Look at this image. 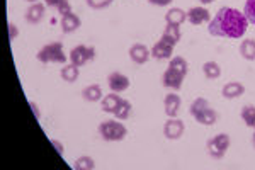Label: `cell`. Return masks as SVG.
<instances>
[{"label":"cell","instance_id":"6da1fadb","mask_svg":"<svg viewBox=\"0 0 255 170\" xmlns=\"http://www.w3.org/2000/svg\"><path fill=\"white\" fill-rule=\"evenodd\" d=\"M249 20L242 10L233 7H221L208 22V32L215 38L242 39L249 31Z\"/></svg>","mask_w":255,"mask_h":170},{"label":"cell","instance_id":"7a4b0ae2","mask_svg":"<svg viewBox=\"0 0 255 170\" xmlns=\"http://www.w3.org/2000/svg\"><path fill=\"white\" fill-rule=\"evenodd\" d=\"M36 58H38V61H39V63H43V65H48V63L65 65L70 60V58L65 55L63 44H61L60 41L44 44V46L38 51Z\"/></svg>","mask_w":255,"mask_h":170},{"label":"cell","instance_id":"3957f363","mask_svg":"<svg viewBox=\"0 0 255 170\" xmlns=\"http://www.w3.org/2000/svg\"><path fill=\"white\" fill-rule=\"evenodd\" d=\"M97 131H99V136H101L104 142H123L128 136V128L116 118L102 121L99 124Z\"/></svg>","mask_w":255,"mask_h":170},{"label":"cell","instance_id":"277c9868","mask_svg":"<svg viewBox=\"0 0 255 170\" xmlns=\"http://www.w3.org/2000/svg\"><path fill=\"white\" fill-rule=\"evenodd\" d=\"M230 145H232L230 135H226V133H220V135L213 136V138L209 140L206 148H208V153H209V157H211V159L221 160L226 155V152H228Z\"/></svg>","mask_w":255,"mask_h":170},{"label":"cell","instance_id":"5b68a950","mask_svg":"<svg viewBox=\"0 0 255 170\" xmlns=\"http://www.w3.org/2000/svg\"><path fill=\"white\" fill-rule=\"evenodd\" d=\"M70 63H73L75 66H84L85 63H89L90 60L96 58V48L94 46H87V44H79L70 51Z\"/></svg>","mask_w":255,"mask_h":170},{"label":"cell","instance_id":"8992f818","mask_svg":"<svg viewBox=\"0 0 255 170\" xmlns=\"http://www.w3.org/2000/svg\"><path fill=\"white\" fill-rule=\"evenodd\" d=\"M186 131V126H184V121L179 118H168L165 124H163V136L170 142H175Z\"/></svg>","mask_w":255,"mask_h":170},{"label":"cell","instance_id":"52a82bcc","mask_svg":"<svg viewBox=\"0 0 255 170\" xmlns=\"http://www.w3.org/2000/svg\"><path fill=\"white\" fill-rule=\"evenodd\" d=\"M184 78H186V77H184L182 73L175 72V70H172V68H168V66H167V70L163 72V75H162V85L165 87V89H170V90H174V92H177V90L182 89Z\"/></svg>","mask_w":255,"mask_h":170},{"label":"cell","instance_id":"ba28073f","mask_svg":"<svg viewBox=\"0 0 255 170\" xmlns=\"http://www.w3.org/2000/svg\"><path fill=\"white\" fill-rule=\"evenodd\" d=\"M108 85H109L111 92L123 94L129 89V78L121 72H113V73H109V77H108Z\"/></svg>","mask_w":255,"mask_h":170},{"label":"cell","instance_id":"9c48e42d","mask_svg":"<svg viewBox=\"0 0 255 170\" xmlns=\"http://www.w3.org/2000/svg\"><path fill=\"white\" fill-rule=\"evenodd\" d=\"M128 55H129V60L133 61V63H136V65H145L146 61L151 58V51H150V48H146V46H145V44L134 43L133 46L129 48Z\"/></svg>","mask_w":255,"mask_h":170},{"label":"cell","instance_id":"30bf717a","mask_svg":"<svg viewBox=\"0 0 255 170\" xmlns=\"http://www.w3.org/2000/svg\"><path fill=\"white\" fill-rule=\"evenodd\" d=\"M187 20L192 24V26H201V24H208L211 20V12H209L206 7H191L187 10Z\"/></svg>","mask_w":255,"mask_h":170},{"label":"cell","instance_id":"8fae6325","mask_svg":"<svg viewBox=\"0 0 255 170\" xmlns=\"http://www.w3.org/2000/svg\"><path fill=\"white\" fill-rule=\"evenodd\" d=\"M60 26H61V31H63L65 34H72V32L77 31V29H80L82 20H80L79 15L72 10V12H68V14L61 15Z\"/></svg>","mask_w":255,"mask_h":170},{"label":"cell","instance_id":"7c38bea8","mask_svg":"<svg viewBox=\"0 0 255 170\" xmlns=\"http://www.w3.org/2000/svg\"><path fill=\"white\" fill-rule=\"evenodd\" d=\"M150 51H151V58H155V60H170L172 55H174V46L160 39L151 46Z\"/></svg>","mask_w":255,"mask_h":170},{"label":"cell","instance_id":"4fadbf2b","mask_svg":"<svg viewBox=\"0 0 255 170\" xmlns=\"http://www.w3.org/2000/svg\"><path fill=\"white\" fill-rule=\"evenodd\" d=\"M44 14H46V3H31L26 10V20L29 24H39L44 19Z\"/></svg>","mask_w":255,"mask_h":170},{"label":"cell","instance_id":"5bb4252c","mask_svg":"<svg viewBox=\"0 0 255 170\" xmlns=\"http://www.w3.org/2000/svg\"><path fill=\"white\" fill-rule=\"evenodd\" d=\"M180 104H182V101H180V97L175 92L165 95V99H163V109H165V114L168 118H177V114L180 111Z\"/></svg>","mask_w":255,"mask_h":170},{"label":"cell","instance_id":"9a60e30c","mask_svg":"<svg viewBox=\"0 0 255 170\" xmlns=\"http://www.w3.org/2000/svg\"><path fill=\"white\" fill-rule=\"evenodd\" d=\"M186 20H187V12L184 9H180V7H172L165 14V22L170 24V26L180 27Z\"/></svg>","mask_w":255,"mask_h":170},{"label":"cell","instance_id":"2e32d148","mask_svg":"<svg viewBox=\"0 0 255 170\" xmlns=\"http://www.w3.org/2000/svg\"><path fill=\"white\" fill-rule=\"evenodd\" d=\"M180 38H182V32H180V29L177 26H170V24H167L165 29H163L162 36H160V39L165 41V43L172 44V46H177L179 44Z\"/></svg>","mask_w":255,"mask_h":170},{"label":"cell","instance_id":"e0dca14e","mask_svg":"<svg viewBox=\"0 0 255 170\" xmlns=\"http://www.w3.org/2000/svg\"><path fill=\"white\" fill-rule=\"evenodd\" d=\"M82 97L87 102H101L104 94H102V87L99 84H90L87 87H84L82 90Z\"/></svg>","mask_w":255,"mask_h":170},{"label":"cell","instance_id":"ac0fdd59","mask_svg":"<svg viewBox=\"0 0 255 170\" xmlns=\"http://www.w3.org/2000/svg\"><path fill=\"white\" fill-rule=\"evenodd\" d=\"M245 94V87L240 84V82H228V84L223 85L221 89V95L225 99H238L240 95Z\"/></svg>","mask_w":255,"mask_h":170},{"label":"cell","instance_id":"d6986e66","mask_svg":"<svg viewBox=\"0 0 255 170\" xmlns=\"http://www.w3.org/2000/svg\"><path fill=\"white\" fill-rule=\"evenodd\" d=\"M60 77L63 78L67 84H73V82L79 80L80 68H79V66H75L73 63H65L63 68L60 70Z\"/></svg>","mask_w":255,"mask_h":170},{"label":"cell","instance_id":"ffe728a7","mask_svg":"<svg viewBox=\"0 0 255 170\" xmlns=\"http://www.w3.org/2000/svg\"><path fill=\"white\" fill-rule=\"evenodd\" d=\"M119 101H121V95L116 94V92H111V94L102 97L101 109L104 111V113H108V114H113L114 109H116L118 104H119Z\"/></svg>","mask_w":255,"mask_h":170},{"label":"cell","instance_id":"44dd1931","mask_svg":"<svg viewBox=\"0 0 255 170\" xmlns=\"http://www.w3.org/2000/svg\"><path fill=\"white\" fill-rule=\"evenodd\" d=\"M196 123L203 124V126H213L216 121H218V114L215 109H211V107H206L204 111H201L199 114L194 116Z\"/></svg>","mask_w":255,"mask_h":170},{"label":"cell","instance_id":"7402d4cb","mask_svg":"<svg viewBox=\"0 0 255 170\" xmlns=\"http://www.w3.org/2000/svg\"><path fill=\"white\" fill-rule=\"evenodd\" d=\"M131 111H133V106H131V102L128 101V99H123L121 97V101H119L118 107L114 109L113 116L116 119H119V121H126V119L131 116Z\"/></svg>","mask_w":255,"mask_h":170},{"label":"cell","instance_id":"603a6c76","mask_svg":"<svg viewBox=\"0 0 255 170\" xmlns=\"http://www.w3.org/2000/svg\"><path fill=\"white\" fill-rule=\"evenodd\" d=\"M238 51H240V55H242L244 60L254 61L255 60V39H244L240 43Z\"/></svg>","mask_w":255,"mask_h":170},{"label":"cell","instance_id":"cb8c5ba5","mask_svg":"<svg viewBox=\"0 0 255 170\" xmlns=\"http://www.w3.org/2000/svg\"><path fill=\"white\" fill-rule=\"evenodd\" d=\"M203 73L208 80H218L221 77V66L216 61H206L203 65Z\"/></svg>","mask_w":255,"mask_h":170},{"label":"cell","instance_id":"d4e9b609","mask_svg":"<svg viewBox=\"0 0 255 170\" xmlns=\"http://www.w3.org/2000/svg\"><path fill=\"white\" fill-rule=\"evenodd\" d=\"M168 68L175 70V72L182 73L184 77H187L189 65H187V61L184 60L182 56H174V58H170V60H168Z\"/></svg>","mask_w":255,"mask_h":170},{"label":"cell","instance_id":"484cf974","mask_svg":"<svg viewBox=\"0 0 255 170\" xmlns=\"http://www.w3.org/2000/svg\"><path fill=\"white\" fill-rule=\"evenodd\" d=\"M73 169L75 170H94L96 169V162L90 157L84 155V157H79L75 162H73Z\"/></svg>","mask_w":255,"mask_h":170},{"label":"cell","instance_id":"4316f807","mask_svg":"<svg viewBox=\"0 0 255 170\" xmlns=\"http://www.w3.org/2000/svg\"><path fill=\"white\" fill-rule=\"evenodd\" d=\"M206 107H209V102H208V99H204V97H197L194 99V101L191 102V106H189V114L194 118L196 114H199L201 111H204Z\"/></svg>","mask_w":255,"mask_h":170},{"label":"cell","instance_id":"83f0119b","mask_svg":"<svg viewBox=\"0 0 255 170\" xmlns=\"http://www.w3.org/2000/svg\"><path fill=\"white\" fill-rule=\"evenodd\" d=\"M240 116H242V119H244V123L247 124V126L252 128V124L255 121V106H250V104L245 106L244 109H242Z\"/></svg>","mask_w":255,"mask_h":170},{"label":"cell","instance_id":"f1b7e54d","mask_svg":"<svg viewBox=\"0 0 255 170\" xmlns=\"http://www.w3.org/2000/svg\"><path fill=\"white\" fill-rule=\"evenodd\" d=\"M244 14L249 24H254L255 26V0H247L244 5Z\"/></svg>","mask_w":255,"mask_h":170},{"label":"cell","instance_id":"f546056e","mask_svg":"<svg viewBox=\"0 0 255 170\" xmlns=\"http://www.w3.org/2000/svg\"><path fill=\"white\" fill-rule=\"evenodd\" d=\"M114 0H85V3L94 10H102V9H108V7L113 3Z\"/></svg>","mask_w":255,"mask_h":170},{"label":"cell","instance_id":"4dcf8cb0","mask_svg":"<svg viewBox=\"0 0 255 170\" xmlns=\"http://www.w3.org/2000/svg\"><path fill=\"white\" fill-rule=\"evenodd\" d=\"M56 12H58L60 15H65V14H68V12H72V5H70V0H63V2H61L60 5H58Z\"/></svg>","mask_w":255,"mask_h":170},{"label":"cell","instance_id":"1f68e13d","mask_svg":"<svg viewBox=\"0 0 255 170\" xmlns=\"http://www.w3.org/2000/svg\"><path fill=\"white\" fill-rule=\"evenodd\" d=\"M7 27H9V41L12 43V41H15L19 38V27L15 26L14 22H9V26Z\"/></svg>","mask_w":255,"mask_h":170},{"label":"cell","instance_id":"d6a6232c","mask_svg":"<svg viewBox=\"0 0 255 170\" xmlns=\"http://www.w3.org/2000/svg\"><path fill=\"white\" fill-rule=\"evenodd\" d=\"M148 2H150L151 5H155V7H167V5H170L174 0H148Z\"/></svg>","mask_w":255,"mask_h":170},{"label":"cell","instance_id":"836d02e7","mask_svg":"<svg viewBox=\"0 0 255 170\" xmlns=\"http://www.w3.org/2000/svg\"><path fill=\"white\" fill-rule=\"evenodd\" d=\"M63 2V0H44L46 7H51V9H58V5Z\"/></svg>","mask_w":255,"mask_h":170},{"label":"cell","instance_id":"e575fe53","mask_svg":"<svg viewBox=\"0 0 255 170\" xmlns=\"http://www.w3.org/2000/svg\"><path fill=\"white\" fill-rule=\"evenodd\" d=\"M51 145L56 148V150H58L60 155H63V145H61V143L58 142V140H51Z\"/></svg>","mask_w":255,"mask_h":170},{"label":"cell","instance_id":"d590c367","mask_svg":"<svg viewBox=\"0 0 255 170\" xmlns=\"http://www.w3.org/2000/svg\"><path fill=\"white\" fill-rule=\"evenodd\" d=\"M31 107H32V109H34V114H36V118H38L39 119V107H36V104H34V102H31Z\"/></svg>","mask_w":255,"mask_h":170},{"label":"cell","instance_id":"8d00e7d4","mask_svg":"<svg viewBox=\"0 0 255 170\" xmlns=\"http://www.w3.org/2000/svg\"><path fill=\"white\" fill-rule=\"evenodd\" d=\"M201 3H204V5H208V3H213L215 0H199Z\"/></svg>","mask_w":255,"mask_h":170},{"label":"cell","instance_id":"74e56055","mask_svg":"<svg viewBox=\"0 0 255 170\" xmlns=\"http://www.w3.org/2000/svg\"><path fill=\"white\" fill-rule=\"evenodd\" d=\"M26 2H29V3H36V2H39V0H26Z\"/></svg>","mask_w":255,"mask_h":170},{"label":"cell","instance_id":"f35d334b","mask_svg":"<svg viewBox=\"0 0 255 170\" xmlns=\"http://www.w3.org/2000/svg\"><path fill=\"white\" fill-rule=\"evenodd\" d=\"M252 143H254V147H255V131H254V138H252Z\"/></svg>","mask_w":255,"mask_h":170},{"label":"cell","instance_id":"ab89813d","mask_svg":"<svg viewBox=\"0 0 255 170\" xmlns=\"http://www.w3.org/2000/svg\"><path fill=\"white\" fill-rule=\"evenodd\" d=\"M252 130L255 131V121H254V124H252Z\"/></svg>","mask_w":255,"mask_h":170}]
</instances>
